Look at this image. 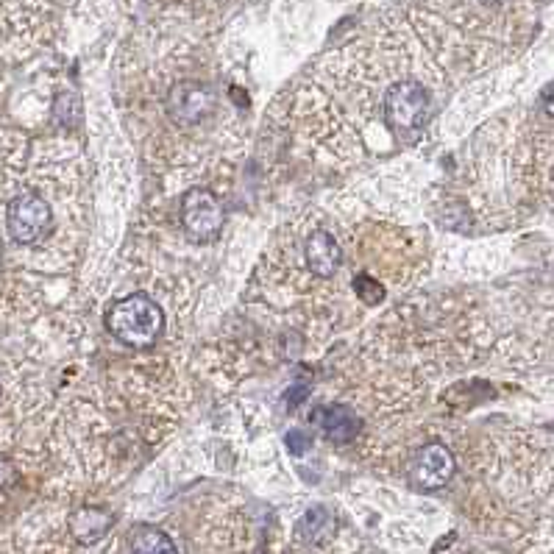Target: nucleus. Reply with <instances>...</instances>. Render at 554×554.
Wrapping results in <instances>:
<instances>
[{"label":"nucleus","instance_id":"f257e3e1","mask_svg":"<svg viewBox=\"0 0 554 554\" xmlns=\"http://www.w3.org/2000/svg\"><path fill=\"white\" fill-rule=\"evenodd\" d=\"M84 223L81 156L73 145L6 134L0 142V254L14 268L62 273Z\"/></svg>","mask_w":554,"mask_h":554},{"label":"nucleus","instance_id":"f03ea898","mask_svg":"<svg viewBox=\"0 0 554 554\" xmlns=\"http://www.w3.org/2000/svg\"><path fill=\"white\" fill-rule=\"evenodd\" d=\"M248 95L226 87L193 65L168 73L151 95H140L142 126L148 129L145 154L181 176H198L226 148L240 145L243 126L237 115Z\"/></svg>","mask_w":554,"mask_h":554},{"label":"nucleus","instance_id":"7ed1b4c3","mask_svg":"<svg viewBox=\"0 0 554 554\" xmlns=\"http://www.w3.org/2000/svg\"><path fill=\"white\" fill-rule=\"evenodd\" d=\"M273 554H374L362 541L337 527L335 513L323 504L310 507L298 518L290 535L284 538Z\"/></svg>","mask_w":554,"mask_h":554},{"label":"nucleus","instance_id":"20e7f679","mask_svg":"<svg viewBox=\"0 0 554 554\" xmlns=\"http://www.w3.org/2000/svg\"><path fill=\"white\" fill-rule=\"evenodd\" d=\"M106 326L117 343L129 348H151L165 332V312L154 298L145 293H131L120 298L106 315Z\"/></svg>","mask_w":554,"mask_h":554},{"label":"nucleus","instance_id":"39448f33","mask_svg":"<svg viewBox=\"0 0 554 554\" xmlns=\"http://www.w3.org/2000/svg\"><path fill=\"white\" fill-rule=\"evenodd\" d=\"M201 546L207 554H245L251 552V518L232 502H212L204 527Z\"/></svg>","mask_w":554,"mask_h":554},{"label":"nucleus","instance_id":"423d86ee","mask_svg":"<svg viewBox=\"0 0 554 554\" xmlns=\"http://www.w3.org/2000/svg\"><path fill=\"white\" fill-rule=\"evenodd\" d=\"M179 226L190 243H215L226 226V212L209 190L193 187L181 195Z\"/></svg>","mask_w":554,"mask_h":554},{"label":"nucleus","instance_id":"0eeeda50","mask_svg":"<svg viewBox=\"0 0 554 554\" xmlns=\"http://www.w3.org/2000/svg\"><path fill=\"white\" fill-rule=\"evenodd\" d=\"M404 474L421 490H440L449 485L457 474V457L446 443H424L410 454V460L404 465Z\"/></svg>","mask_w":554,"mask_h":554},{"label":"nucleus","instance_id":"6e6552de","mask_svg":"<svg viewBox=\"0 0 554 554\" xmlns=\"http://www.w3.org/2000/svg\"><path fill=\"white\" fill-rule=\"evenodd\" d=\"M312 421L321 429V435L326 440H332L337 446H346L351 440L360 438V413L354 407H348L346 401H332V404H323L312 413Z\"/></svg>","mask_w":554,"mask_h":554},{"label":"nucleus","instance_id":"1a4fd4ad","mask_svg":"<svg viewBox=\"0 0 554 554\" xmlns=\"http://www.w3.org/2000/svg\"><path fill=\"white\" fill-rule=\"evenodd\" d=\"M126 554H181L179 543L173 541L168 529L156 524H140L126 538Z\"/></svg>","mask_w":554,"mask_h":554},{"label":"nucleus","instance_id":"9d476101","mask_svg":"<svg viewBox=\"0 0 554 554\" xmlns=\"http://www.w3.org/2000/svg\"><path fill=\"white\" fill-rule=\"evenodd\" d=\"M351 290H354V298L360 301L362 307H382L387 298L385 282L371 268H362L360 273H354Z\"/></svg>","mask_w":554,"mask_h":554},{"label":"nucleus","instance_id":"9b49d317","mask_svg":"<svg viewBox=\"0 0 554 554\" xmlns=\"http://www.w3.org/2000/svg\"><path fill=\"white\" fill-rule=\"evenodd\" d=\"M20 477V465L14 460L12 454H6V451H0V490L9 488L12 482H17Z\"/></svg>","mask_w":554,"mask_h":554},{"label":"nucleus","instance_id":"f8f14e48","mask_svg":"<svg viewBox=\"0 0 554 554\" xmlns=\"http://www.w3.org/2000/svg\"><path fill=\"white\" fill-rule=\"evenodd\" d=\"M287 446H290L293 454H304V451L312 446V440L307 438L304 432H290V435H287Z\"/></svg>","mask_w":554,"mask_h":554},{"label":"nucleus","instance_id":"ddd939ff","mask_svg":"<svg viewBox=\"0 0 554 554\" xmlns=\"http://www.w3.org/2000/svg\"><path fill=\"white\" fill-rule=\"evenodd\" d=\"M541 106H543V112H546V115H549L554 120V81H552V84H549V87H546V90H543Z\"/></svg>","mask_w":554,"mask_h":554},{"label":"nucleus","instance_id":"4468645a","mask_svg":"<svg viewBox=\"0 0 554 554\" xmlns=\"http://www.w3.org/2000/svg\"><path fill=\"white\" fill-rule=\"evenodd\" d=\"M479 3H485V6H507V3H513V0H479Z\"/></svg>","mask_w":554,"mask_h":554}]
</instances>
